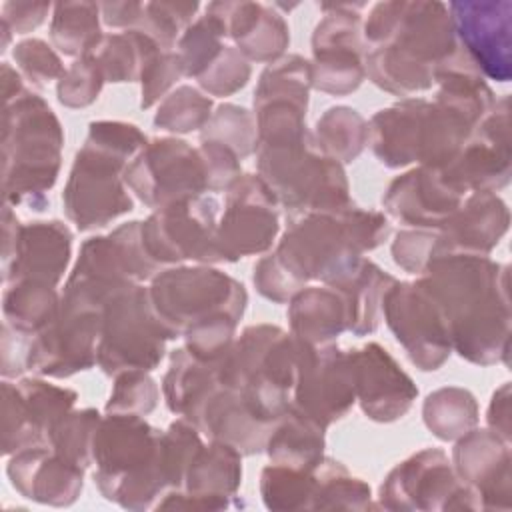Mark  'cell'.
<instances>
[{
    "label": "cell",
    "instance_id": "cell-1",
    "mask_svg": "<svg viewBox=\"0 0 512 512\" xmlns=\"http://www.w3.org/2000/svg\"><path fill=\"white\" fill-rule=\"evenodd\" d=\"M286 220L278 246L254 264L252 276L256 290L276 304L288 302L312 280L330 284L390 234L384 212L354 202Z\"/></svg>",
    "mask_w": 512,
    "mask_h": 512
},
{
    "label": "cell",
    "instance_id": "cell-2",
    "mask_svg": "<svg viewBox=\"0 0 512 512\" xmlns=\"http://www.w3.org/2000/svg\"><path fill=\"white\" fill-rule=\"evenodd\" d=\"M362 36L366 76L402 98L430 90L460 48L448 6L436 0L378 2L362 22Z\"/></svg>",
    "mask_w": 512,
    "mask_h": 512
},
{
    "label": "cell",
    "instance_id": "cell-3",
    "mask_svg": "<svg viewBox=\"0 0 512 512\" xmlns=\"http://www.w3.org/2000/svg\"><path fill=\"white\" fill-rule=\"evenodd\" d=\"M508 272L490 256L442 254L418 276L446 316L452 350L472 364H508Z\"/></svg>",
    "mask_w": 512,
    "mask_h": 512
},
{
    "label": "cell",
    "instance_id": "cell-4",
    "mask_svg": "<svg viewBox=\"0 0 512 512\" xmlns=\"http://www.w3.org/2000/svg\"><path fill=\"white\" fill-rule=\"evenodd\" d=\"M146 142L148 138L136 124L90 122L62 192L64 214L80 232L102 228L134 208L124 170Z\"/></svg>",
    "mask_w": 512,
    "mask_h": 512
},
{
    "label": "cell",
    "instance_id": "cell-5",
    "mask_svg": "<svg viewBox=\"0 0 512 512\" xmlns=\"http://www.w3.org/2000/svg\"><path fill=\"white\" fill-rule=\"evenodd\" d=\"M92 464L100 494L122 508H152L170 490L164 430L148 424L144 416H102L94 434Z\"/></svg>",
    "mask_w": 512,
    "mask_h": 512
},
{
    "label": "cell",
    "instance_id": "cell-6",
    "mask_svg": "<svg viewBox=\"0 0 512 512\" xmlns=\"http://www.w3.org/2000/svg\"><path fill=\"white\" fill-rule=\"evenodd\" d=\"M64 130L48 102L26 90L2 112V192L10 206L42 212L62 166Z\"/></svg>",
    "mask_w": 512,
    "mask_h": 512
},
{
    "label": "cell",
    "instance_id": "cell-7",
    "mask_svg": "<svg viewBox=\"0 0 512 512\" xmlns=\"http://www.w3.org/2000/svg\"><path fill=\"white\" fill-rule=\"evenodd\" d=\"M300 344L276 324L246 326L218 362V380L238 390L264 422L274 424L292 404Z\"/></svg>",
    "mask_w": 512,
    "mask_h": 512
},
{
    "label": "cell",
    "instance_id": "cell-8",
    "mask_svg": "<svg viewBox=\"0 0 512 512\" xmlns=\"http://www.w3.org/2000/svg\"><path fill=\"white\" fill-rule=\"evenodd\" d=\"M256 168L274 192L278 206L286 210V218L352 204L344 166L326 156L308 130L260 142L256 146Z\"/></svg>",
    "mask_w": 512,
    "mask_h": 512
},
{
    "label": "cell",
    "instance_id": "cell-9",
    "mask_svg": "<svg viewBox=\"0 0 512 512\" xmlns=\"http://www.w3.org/2000/svg\"><path fill=\"white\" fill-rule=\"evenodd\" d=\"M120 286L68 278L56 318L30 338L26 370L38 376L70 378L96 366L102 308Z\"/></svg>",
    "mask_w": 512,
    "mask_h": 512
},
{
    "label": "cell",
    "instance_id": "cell-10",
    "mask_svg": "<svg viewBox=\"0 0 512 512\" xmlns=\"http://www.w3.org/2000/svg\"><path fill=\"white\" fill-rule=\"evenodd\" d=\"M150 308L168 340L204 318L232 314L242 318L248 294L242 282L210 264L160 270L148 286Z\"/></svg>",
    "mask_w": 512,
    "mask_h": 512
},
{
    "label": "cell",
    "instance_id": "cell-11",
    "mask_svg": "<svg viewBox=\"0 0 512 512\" xmlns=\"http://www.w3.org/2000/svg\"><path fill=\"white\" fill-rule=\"evenodd\" d=\"M166 334L148 300V286L124 284L104 302L96 364L106 376L152 372L164 358Z\"/></svg>",
    "mask_w": 512,
    "mask_h": 512
},
{
    "label": "cell",
    "instance_id": "cell-12",
    "mask_svg": "<svg viewBox=\"0 0 512 512\" xmlns=\"http://www.w3.org/2000/svg\"><path fill=\"white\" fill-rule=\"evenodd\" d=\"M378 500L386 510H482L476 492L440 448H424L398 462L380 484Z\"/></svg>",
    "mask_w": 512,
    "mask_h": 512
},
{
    "label": "cell",
    "instance_id": "cell-13",
    "mask_svg": "<svg viewBox=\"0 0 512 512\" xmlns=\"http://www.w3.org/2000/svg\"><path fill=\"white\" fill-rule=\"evenodd\" d=\"M220 202L212 194L188 196L154 210L142 220V242L160 264H216Z\"/></svg>",
    "mask_w": 512,
    "mask_h": 512
},
{
    "label": "cell",
    "instance_id": "cell-14",
    "mask_svg": "<svg viewBox=\"0 0 512 512\" xmlns=\"http://www.w3.org/2000/svg\"><path fill=\"white\" fill-rule=\"evenodd\" d=\"M124 182L150 210H160L188 196L208 192L198 148L180 138H154L124 170Z\"/></svg>",
    "mask_w": 512,
    "mask_h": 512
},
{
    "label": "cell",
    "instance_id": "cell-15",
    "mask_svg": "<svg viewBox=\"0 0 512 512\" xmlns=\"http://www.w3.org/2000/svg\"><path fill=\"white\" fill-rule=\"evenodd\" d=\"M382 316L418 370L434 372L450 358L452 342L446 316L420 278L396 280L384 296Z\"/></svg>",
    "mask_w": 512,
    "mask_h": 512
},
{
    "label": "cell",
    "instance_id": "cell-16",
    "mask_svg": "<svg viewBox=\"0 0 512 512\" xmlns=\"http://www.w3.org/2000/svg\"><path fill=\"white\" fill-rule=\"evenodd\" d=\"M366 4H322L324 18L312 34V88L346 96L366 78L362 14Z\"/></svg>",
    "mask_w": 512,
    "mask_h": 512
},
{
    "label": "cell",
    "instance_id": "cell-17",
    "mask_svg": "<svg viewBox=\"0 0 512 512\" xmlns=\"http://www.w3.org/2000/svg\"><path fill=\"white\" fill-rule=\"evenodd\" d=\"M72 230L60 220L20 224L12 206L2 210V280L58 286L72 256Z\"/></svg>",
    "mask_w": 512,
    "mask_h": 512
},
{
    "label": "cell",
    "instance_id": "cell-18",
    "mask_svg": "<svg viewBox=\"0 0 512 512\" xmlns=\"http://www.w3.org/2000/svg\"><path fill=\"white\" fill-rule=\"evenodd\" d=\"M280 230L278 200L258 174H242L228 190L218 220L216 250L220 262L264 254Z\"/></svg>",
    "mask_w": 512,
    "mask_h": 512
},
{
    "label": "cell",
    "instance_id": "cell-19",
    "mask_svg": "<svg viewBox=\"0 0 512 512\" xmlns=\"http://www.w3.org/2000/svg\"><path fill=\"white\" fill-rule=\"evenodd\" d=\"M354 402L356 378L350 350L332 342L320 346L302 342L292 406L328 428L344 418Z\"/></svg>",
    "mask_w": 512,
    "mask_h": 512
},
{
    "label": "cell",
    "instance_id": "cell-20",
    "mask_svg": "<svg viewBox=\"0 0 512 512\" xmlns=\"http://www.w3.org/2000/svg\"><path fill=\"white\" fill-rule=\"evenodd\" d=\"M78 392L42 378L2 382V454L12 456L30 446H48L58 418L74 408Z\"/></svg>",
    "mask_w": 512,
    "mask_h": 512
},
{
    "label": "cell",
    "instance_id": "cell-21",
    "mask_svg": "<svg viewBox=\"0 0 512 512\" xmlns=\"http://www.w3.org/2000/svg\"><path fill=\"white\" fill-rule=\"evenodd\" d=\"M462 192H498L510 182V98H496L490 114L472 130L460 152L440 168Z\"/></svg>",
    "mask_w": 512,
    "mask_h": 512
},
{
    "label": "cell",
    "instance_id": "cell-22",
    "mask_svg": "<svg viewBox=\"0 0 512 512\" xmlns=\"http://www.w3.org/2000/svg\"><path fill=\"white\" fill-rule=\"evenodd\" d=\"M312 88L310 60L288 54L268 64L254 90L258 144L306 132V110Z\"/></svg>",
    "mask_w": 512,
    "mask_h": 512
},
{
    "label": "cell",
    "instance_id": "cell-23",
    "mask_svg": "<svg viewBox=\"0 0 512 512\" xmlns=\"http://www.w3.org/2000/svg\"><path fill=\"white\" fill-rule=\"evenodd\" d=\"M456 38L484 78L508 82L512 74V2L460 0L446 4Z\"/></svg>",
    "mask_w": 512,
    "mask_h": 512
},
{
    "label": "cell",
    "instance_id": "cell-24",
    "mask_svg": "<svg viewBox=\"0 0 512 512\" xmlns=\"http://www.w3.org/2000/svg\"><path fill=\"white\" fill-rule=\"evenodd\" d=\"M242 484V452L228 442L210 440L192 456L180 490H168L154 508L224 510Z\"/></svg>",
    "mask_w": 512,
    "mask_h": 512
},
{
    "label": "cell",
    "instance_id": "cell-25",
    "mask_svg": "<svg viewBox=\"0 0 512 512\" xmlns=\"http://www.w3.org/2000/svg\"><path fill=\"white\" fill-rule=\"evenodd\" d=\"M162 266L142 242V220L124 222L110 234L88 238L78 252L68 278L106 284H142L152 280Z\"/></svg>",
    "mask_w": 512,
    "mask_h": 512
},
{
    "label": "cell",
    "instance_id": "cell-26",
    "mask_svg": "<svg viewBox=\"0 0 512 512\" xmlns=\"http://www.w3.org/2000/svg\"><path fill=\"white\" fill-rule=\"evenodd\" d=\"M468 194L454 186L440 168L416 166L396 176L384 196V212L412 228L438 230Z\"/></svg>",
    "mask_w": 512,
    "mask_h": 512
},
{
    "label": "cell",
    "instance_id": "cell-27",
    "mask_svg": "<svg viewBox=\"0 0 512 512\" xmlns=\"http://www.w3.org/2000/svg\"><path fill=\"white\" fill-rule=\"evenodd\" d=\"M356 378V402L374 422H394L412 408L418 388L394 356L378 342L350 350Z\"/></svg>",
    "mask_w": 512,
    "mask_h": 512
},
{
    "label": "cell",
    "instance_id": "cell-28",
    "mask_svg": "<svg viewBox=\"0 0 512 512\" xmlns=\"http://www.w3.org/2000/svg\"><path fill=\"white\" fill-rule=\"evenodd\" d=\"M452 466L460 480L468 484L482 510H508L512 496L510 442L490 428H472L456 438Z\"/></svg>",
    "mask_w": 512,
    "mask_h": 512
},
{
    "label": "cell",
    "instance_id": "cell-29",
    "mask_svg": "<svg viewBox=\"0 0 512 512\" xmlns=\"http://www.w3.org/2000/svg\"><path fill=\"white\" fill-rule=\"evenodd\" d=\"M84 466L50 446H30L10 456L6 472L18 494L40 504L70 506L82 492Z\"/></svg>",
    "mask_w": 512,
    "mask_h": 512
},
{
    "label": "cell",
    "instance_id": "cell-30",
    "mask_svg": "<svg viewBox=\"0 0 512 512\" xmlns=\"http://www.w3.org/2000/svg\"><path fill=\"white\" fill-rule=\"evenodd\" d=\"M510 212L496 192H470L460 208L436 230V256H488L508 232Z\"/></svg>",
    "mask_w": 512,
    "mask_h": 512
},
{
    "label": "cell",
    "instance_id": "cell-31",
    "mask_svg": "<svg viewBox=\"0 0 512 512\" xmlns=\"http://www.w3.org/2000/svg\"><path fill=\"white\" fill-rule=\"evenodd\" d=\"M208 440H222L242 454L264 452L270 422H264L238 390L218 384L186 416Z\"/></svg>",
    "mask_w": 512,
    "mask_h": 512
},
{
    "label": "cell",
    "instance_id": "cell-32",
    "mask_svg": "<svg viewBox=\"0 0 512 512\" xmlns=\"http://www.w3.org/2000/svg\"><path fill=\"white\" fill-rule=\"evenodd\" d=\"M224 30L226 38L248 62L272 64L280 60L290 44V28L282 14L262 2H210L206 6Z\"/></svg>",
    "mask_w": 512,
    "mask_h": 512
},
{
    "label": "cell",
    "instance_id": "cell-33",
    "mask_svg": "<svg viewBox=\"0 0 512 512\" xmlns=\"http://www.w3.org/2000/svg\"><path fill=\"white\" fill-rule=\"evenodd\" d=\"M288 322L298 340L312 346L330 344L348 330L344 296L328 284L304 286L288 300Z\"/></svg>",
    "mask_w": 512,
    "mask_h": 512
},
{
    "label": "cell",
    "instance_id": "cell-34",
    "mask_svg": "<svg viewBox=\"0 0 512 512\" xmlns=\"http://www.w3.org/2000/svg\"><path fill=\"white\" fill-rule=\"evenodd\" d=\"M394 282L396 278L392 274L384 272L378 264L362 256L344 274L328 284L344 296L348 330L354 336H366L378 328L382 320L384 296Z\"/></svg>",
    "mask_w": 512,
    "mask_h": 512
},
{
    "label": "cell",
    "instance_id": "cell-35",
    "mask_svg": "<svg viewBox=\"0 0 512 512\" xmlns=\"http://www.w3.org/2000/svg\"><path fill=\"white\" fill-rule=\"evenodd\" d=\"M324 430V426L290 404L272 424L264 452L272 464L314 470L324 460Z\"/></svg>",
    "mask_w": 512,
    "mask_h": 512
},
{
    "label": "cell",
    "instance_id": "cell-36",
    "mask_svg": "<svg viewBox=\"0 0 512 512\" xmlns=\"http://www.w3.org/2000/svg\"><path fill=\"white\" fill-rule=\"evenodd\" d=\"M218 384V362H204L182 346L172 352L162 380L164 402L172 414L186 418Z\"/></svg>",
    "mask_w": 512,
    "mask_h": 512
},
{
    "label": "cell",
    "instance_id": "cell-37",
    "mask_svg": "<svg viewBox=\"0 0 512 512\" xmlns=\"http://www.w3.org/2000/svg\"><path fill=\"white\" fill-rule=\"evenodd\" d=\"M60 298L62 294H58L56 286L44 282H10L2 296L4 324L14 328L18 334L34 338L56 318Z\"/></svg>",
    "mask_w": 512,
    "mask_h": 512
},
{
    "label": "cell",
    "instance_id": "cell-38",
    "mask_svg": "<svg viewBox=\"0 0 512 512\" xmlns=\"http://www.w3.org/2000/svg\"><path fill=\"white\" fill-rule=\"evenodd\" d=\"M164 50L144 32L130 28L124 32L102 34L96 48L90 52L106 82H140L144 66L158 52Z\"/></svg>",
    "mask_w": 512,
    "mask_h": 512
},
{
    "label": "cell",
    "instance_id": "cell-39",
    "mask_svg": "<svg viewBox=\"0 0 512 512\" xmlns=\"http://www.w3.org/2000/svg\"><path fill=\"white\" fill-rule=\"evenodd\" d=\"M100 4L96 2H58L52 6L50 40L64 56H82L96 48L102 38Z\"/></svg>",
    "mask_w": 512,
    "mask_h": 512
},
{
    "label": "cell",
    "instance_id": "cell-40",
    "mask_svg": "<svg viewBox=\"0 0 512 512\" xmlns=\"http://www.w3.org/2000/svg\"><path fill=\"white\" fill-rule=\"evenodd\" d=\"M422 418L438 440L450 442L478 424V402L466 388L444 386L426 396Z\"/></svg>",
    "mask_w": 512,
    "mask_h": 512
},
{
    "label": "cell",
    "instance_id": "cell-41",
    "mask_svg": "<svg viewBox=\"0 0 512 512\" xmlns=\"http://www.w3.org/2000/svg\"><path fill=\"white\" fill-rule=\"evenodd\" d=\"M312 134L318 148L344 166L368 144V120L350 106H332L318 118Z\"/></svg>",
    "mask_w": 512,
    "mask_h": 512
},
{
    "label": "cell",
    "instance_id": "cell-42",
    "mask_svg": "<svg viewBox=\"0 0 512 512\" xmlns=\"http://www.w3.org/2000/svg\"><path fill=\"white\" fill-rule=\"evenodd\" d=\"M372 492L370 486L352 476L338 460L324 456L314 468V492L310 510H368Z\"/></svg>",
    "mask_w": 512,
    "mask_h": 512
},
{
    "label": "cell",
    "instance_id": "cell-43",
    "mask_svg": "<svg viewBox=\"0 0 512 512\" xmlns=\"http://www.w3.org/2000/svg\"><path fill=\"white\" fill-rule=\"evenodd\" d=\"M226 30L222 22L204 10L202 16H198L180 36L176 44V52L182 62V70L186 78L198 80L210 64L220 56L224 50Z\"/></svg>",
    "mask_w": 512,
    "mask_h": 512
},
{
    "label": "cell",
    "instance_id": "cell-44",
    "mask_svg": "<svg viewBox=\"0 0 512 512\" xmlns=\"http://www.w3.org/2000/svg\"><path fill=\"white\" fill-rule=\"evenodd\" d=\"M314 470L268 464L260 472V496L270 510H310Z\"/></svg>",
    "mask_w": 512,
    "mask_h": 512
},
{
    "label": "cell",
    "instance_id": "cell-45",
    "mask_svg": "<svg viewBox=\"0 0 512 512\" xmlns=\"http://www.w3.org/2000/svg\"><path fill=\"white\" fill-rule=\"evenodd\" d=\"M212 98L194 86L174 88L158 106L154 126L172 134H188L202 130L212 116Z\"/></svg>",
    "mask_w": 512,
    "mask_h": 512
},
{
    "label": "cell",
    "instance_id": "cell-46",
    "mask_svg": "<svg viewBox=\"0 0 512 512\" xmlns=\"http://www.w3.org/2000/svg\"><path fill=\"white\" fill-rule=\"evenodd\" d=\"M100 420L102 416L96 408H72L52 426L48 446L64 458L88 468L92 464V444Z\"/></svg>",
    "mask_w": 512,
    "mask_h": 512
},
{
    "label": "cell",
    "instance_id": "cell-47",
    "mask_svg": "<svg viewBox=\"0 0 512 512\" xmlns=\"http://www.w3.org/2000/svg\"><path fill=\"white\" fill-rule=\"evenodd\" d=\"M200 138H210L218 140L226 146H230L240 160L256 154L258 146V126H256V116L238 104H220L208 124L202 128Z\"/></svg>",
    "mask_w": 512,
    "mask_h": 512
},
{
    "label": "cell",
    "instance_id": "cell-48",
    "mask_svg": "<svg viewBox=\"0 0 512 512\" xmlns=\"http://www.w3.org/2000/svg\"><path fill=\"white\" fill-rule=\"evenodd\" d=\"M198 2H144L136 30L164 50H176L182 32L198 18Z\"/></svg>",
    "mask_w": 512,
    "mask_h": 512
},
{
    "label": "cell",
    "instance_id": "cell-49",
    "mask_svg": "<svg viewBox=\"0 0 512 512\" xmlns=\"http://www.w3.org/2000/svg\"><path fill=\"white\" fill-rule=\"evenodd\" d=\"M160 400L156 380L144 370H126L114 376V386L106 402V414L148 416Z\"/></svg>",
    "mask_w": 512,
    "mask_h": 512
},
{
    "label": "cell",
    "instance_id": "cell-50",
    "mask_svg": "<svg viewBox=\"0 0 512 512\" xmlns=\"http://www.w3.org/2000/svg\"><path fill=\"white\" fill-rule=\"evenodd\" d=\"M104 74L96 58L88 52L78 56L56 84L58 102L66 108H86L98 100L104 86Z\"/></svg>",
    "mask_w": 512,
    "mask_h": 512
},
{
    "label": "cell",
    "instance_id": "cell-51",
    "mask_svg": "<svg viewBox=\"0 0 512 512\" xmlns=\"http://www.w3.org/2000/svg\"><path fill=\"white\" fill-rule=\"evenodd\" d=\"M14 62L22 78H26L34 88H44L52 80H60L66 72L62 58L42 38H26L14 46Z\"/></svg>",
    "mask_w": 512,
    "mask_h": 512
},
{
    "label": "cell",
    "instance_id": "cell-52",
    "mask_svg": "<svg viewBox=\"0 0 512 512\" xmlns=\"http://www.w3.org/2000/svg\"><path fill=\"white\" fill-rule=\"evenodd\" d=\"M252 68L246 56L236 46H224L220 56L210 64V68L196 80L202 90L210 96H232L244 88L250 80Z\"/></svg>",
    "mask_w": 512,
    "mask_h": 512
},
{
    "label": "cell",
    "instance_id": "cell-53",
    "mask_svg": "<svg viewBox=\"0 0 512 512\" xmlns=\"http://www.w3.org/2000/svg\"><path fill=\"white\" fill-rule=\"evenodd\" d=\"M184 76L182 62L176 50H158L140 76L142 98L140 108H152L156 102L164 100L170 94V88Z\"/></svg>",
    "mask_w": 512,
    "mask_h": 512
},
{
    "label": "cell",
    "instance_id": "cell-54",
    "mask_svg": "<svg viewBox=\"0 0 512 512\" xmlns=\"http://www.w3.org/2000/svg\"><path fill=\"white\" fill-rule=\"evenodd\" d=\"M392 258L404 272L422 276L436 258V230H400L392 242Z\"/></svg>",
    "mask_w": 512,
    "mask_h": 512
},
{
    "label": "cell",
    "instance_id": "cell-55",
    "mask_svg": "<svg viewBox=\"0 0 512 512\" xmlns=\"http://www.w3.org/2000/svg\"><path fill=\"white\" fill-rule=\"evenodd\" d=\"M198 152L204 162L208 192H226L242 176L240 156L230 146L218 140L200 138Z\"/></svg>",
    "mask_w": 512,
    "mask_h": 512
},
{
    "label": "cell",
    "instance_id": "cell-56",
    "mask_svg": "<svg viewBox=\"0 0 512 512\" xmlns=\"http://www.w3.org/2000/svg\"><path fill=\"white\" fill-rule=\"evenodd\" d=\"M52 10L50 2H4L0 8V20L10 26L14 34H28L36 30Z\"/></svg>",
    "mask_w": 512,
    "mask_h": 512
},
{
    "label": "cell",
    "instance_id": "cell-57",
    "mask_svg": "<svg viewBox=\"0 0 512 512\" xmlns=\"http://www.w3.org/2000/svg\"><path fill=\"white\" fill-rule=\"evenodd\" d=\"M30 338L2 324V376L16 378L26 370Z\"/></svg>",
    "mask_w": 512,
    "mask_h": 512
},
{
    "label": "cell",
    "instance_id": "cell-58",
    "mask_svg": "<svg viewBox=\"0 0 512 512\" xmlns=\"http://www.w3.org/2000/svg\"><path fill=\"white\" fill-rule=\"evenodd\" d=\"M486 422L492 432L510 442V382H504L490 400Z\"/></svg>",
    "mask_w": 512,
    "mask_h": 512
},
{
    "label": "cell",
    "instance_id": "cell-59",
    "mask_svg": "<svg viewBox=\"0 0 512 512\" xmlns=\"http://www.w3.org/2000/svg\"><path fill=\"white\" fill-rule=\"evenodd\" d=\"M142 14V2L122 0V2H100L102 22L110 28L130 30L136 28Z\"/></svg>",
    "mask_w": 512,
    "mask_h": 512
},
{
    "label": "cell",
    "instance_id": "cell-60",
    "mask_svg": "<svg viewBox=\"0 0 512 512\" xmlns=\"http://www.w3.org/2000/svg\"><path fill=\"white\" fill-rule=\"evenodd\" d=\"M24 92H26V86H24L22 74L16 68H12L10 62H2V96H4V104L16 100Z\"/></svg>",
    "mask_w": 512,
    "mask_h": 512
}]
</instances>
